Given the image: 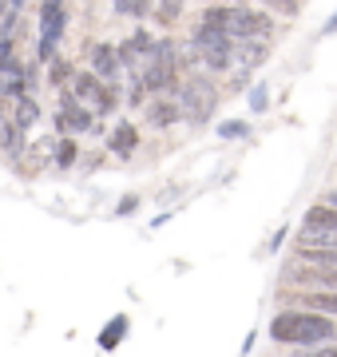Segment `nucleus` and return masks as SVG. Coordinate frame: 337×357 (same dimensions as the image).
Here are the masks:
<instances>
[{
  "mask_svg": "<svg viewBox=\"0 0 337 357\" xmlns=\"http://www.w3.org/2000/svg\"><path fill=\"white\" fill-rule=\"evenodd\" d=\"M298 306L306 310H318V314H329V318H337V290H298V298H294Z\"/></svg>",
  "mask_w": 337,
  "mask_h": 357,
  "instance_id": "aec40b11",
  "label": "nucleus"
},
{
  "mask_svg": "<svg viewBox=\"0 0 337 357\" xmlns=\"http://www.w3.org/2000/svg\"><path fill=\"white\" fill-rule=\"evenodd\" d=\"M13 56H16L13 36H8V32H0V64H4V60H13Z\"/></svg>",
  "mask_w": 337,
  "mask_h": 357,
  "instance_id": "c756f323",
  "label": "nucleus"
},
{
  "mask_svg": "<svg viewBox=\"0 0 337 357\" xmlns=\"http://www.w3.org/2000/svg\"><path fill=\"white\" fill-rule=\"evenodd\" d=\"M254 345H258V330H250L246 337H242V354H250V349H254Z\"/></svg>",
  "mask_w": 337,
  "mask_h": 357,
  "instance_id": "2f4dec72",
  "label": "nucleus"
},
{
  "mask_svg": "<svg viewBox=\"0 0 337 357\" xmlns=\"http://www.w3.org/2000/svg\"><path fill=\"white\" fill-rule=\"evenodd\" d=\"M107 151L116 155V159H131V155L139 151V128L131 119H119L116 131L107 135Z\"/></svg>",
  "mask_w": 337,
  "mask_h": 357,
  "instance_id": "2eb2a0df",
  "label": "nucleus"
},
{
  "mask_svg": "<svg viewBox=\"0 0 337 357\" xmlns=\"http://www.w3.org/2000/svg\"><path fill=\"white\" fill-rule=\"evenodd\" d=\"M139 211V195H123L116 203V218H127V215H135Z\"/></svg>",
  "mask_w": 337,
  "mask_h": 357,
  "instance_id": "cd10ccee",
  "label": "nucleus"
},
{
  "mask_svg": "<svg viewBox=\"0 0 337 357\" xmlns=\"http://www.w3.org/2000/svg\"><path fill=\"white\" fill-rule=\"evenodd\" d=\"M52 151H56V139H24V147L13 155V167L24 178H36L44 167H52Z\"/></svg>",
  "mask_w": 337,
  "mask_h": 357,
  "instance_id": "9d476101",
  "label": "nucleus"
},
{
  "mask_svg": "<svg viewBox=\"0 0 337 357\" xmlns=\"http://www.w3.org/2000/svg\"><path fill=\"white\" fill-rule=\"evenodd\" d=\"M322 36H337V4H334V13H329V20L322 24Z\"/></svg>",
  "mask_w": 337,
  "mask_h": 357,
  "instance_id": "7c9ffc66",
  "label": "nucleus"
},
{
  "mask_svg": "<svg viewBox=\"0 0 337 357\" xmlns=\"http://www.w3.org/2000/svg\"><path fill=\"white\" fill-rule=\"evenodd\" d=\"M219 139H226V143L250 139V123H246V119H222V123H219Z\"/></svg>",
  "mask_w": 337,
  "mask_h": 357,
  "instance_id": "a878e982",
  "label": "nucleus"
},
{
  "mask_svg": "<svg viewBox=\"0 0 337 357\" xmlns=\"http://www.w3.org/2000/svg\"><path fill=\"white\" fill-rule=\"evenodd\" d=\"M175 100H179V112L191 128H207L214 112H219V88L203 76H191V79H179L175 88Z\"/></svg>",
  "mask_w": 337,
  "mask_h": 357,
  "instance_id": "20e7f679",
  "label": "nucleus"
},
{
  "mask_svg": "<svg viewBox=\"0 0 337 357\" xmlns=\"http://www.w3.org/2000/svg\"><path fill=\"white\" fill-rule=\"evenodd\" d=\"M246 103H250V112H254V115H266V112H270V84H266V79L250 84V88H246Z\"/></svg>",
  "mask_w": 337,
  "mask_h": 357,
  "instance_id": "b1692460",
  "label": "nucleus"
},
{
  "mask_svg": "<svg viewBox=\"0 0 337 357\" xmlns=\"http://www.w3.org/2000/svg\"><path fill=\"white\" fill-rule=\"evenodd\" d=\"M24 139H28V131L16 128L13 115H8V107L0 103V155H8V159H13V155L24 147Z\"/></svg>",
  "mask_w": 337,
  "mask_h": 357,
  "instance_id": "a211bd4d",
  "label": "nucleus"
},
{
  "mask_svg": "<svg viewBox=\"0 0 337 357\" xmlns=\"http://www.w3.org/2000/svg\"><path fill=\"white\" fill-rule=\"evenodd\" d=\"M20 4H24V0H8V8H20Z\"/></svg>",
  "mask_w": 337,
  "mask_h": 357,
  "instance_id": "f704fd0d",
  "label": "nucleus"
},
{
  "mask_svg": "<svg viewBox=\"0 0 337 357\" xmlns=\"http://www.w3.org/2000/svg\"><path fill=\"white\" fill-rule=\"evenodd\" d=\"M76 159H79L76 135H56V151H52V167H56V171H72Z\"/></svg>",
  "mask_w": 337,
  "mask_h": 357,
  "instance_id": "412c9836",
  "label": "nucleus"
},
{
  "mask_svg": "<svg viewBox=\"0 0 337 357\" xmlns=\"http://www.w3.org/2000/svg\"><path fill=\"white\" fill-rule=\"evenodd\" d=\"M127 333H131V314H111V318L104 321V330L95 333V345H100L104 354H116Z\"/></svg>",
  "mask_w": 337,
  "mask_h": 357,
  "instance_id": "dca6fc26",
  "label": "nucleus"
},
{
  "mask_svg": "<svg viewBox=\"0 0 337 357\" xmlns=\"http://www.w3.org/2000/svg\"><path fill=\"white\" fill-rule=\"evenodd\" d=\"M285 8H290V13H294V8H298V0H282Z\"/></svg>",
  "mask_w": 337,
  "mask_h": 357,
  "instance_id": "72a5a7b5",
  "label": "nucleus"
},
{
  "mask_svg": "<svg viewBox=\"0 0 337 357\" xmlns=\"http://www.w3.org/2000/svg\"><path fill=\"white\" fill-rule=\"evenodd\" d=\"M52 123H56V135H84V131L95 128V115H91L68 88H60V107H56Z\"/></svg>",
  "mask_w": 337,
  "mask_h": 357,
  "instance_id": "6e6552de",
  "label": "nucleus"
},
{
  "mask_svg": "<svg viewBox=\"0 0 337 357\" xmlns=\"http://www.w3.org/2000/svg\"><path fill=\"white\" fill-rule=\"evenodd\" d=\"M301 227L325 230V234H337V206H334V203H313L310 211L301 215Z\"/></svg>",
  "mask_w": 337,
  "mask_h": 357,
  "instance_id": "6ab92c4d",
  "label": "nucleus"
},
{
  "mask_svg": "<svg viewBox=\"0 0 337 357\" xmlns=\"http://www.w3.org/2000/svg\"><path fill=\"white\" fill-rule=\"evenodd\" d=\"M68 91H72L95 119H104V115H111L119 107V84L116 79H100L95 72H76V76L68 79Z\"/></svg>",
  "mask_w": 337,
  "mask_h": 357,
  "instance_id": "423d86ee",
  "label": "nucleus"
},
{
  "mask_svg": "<svg viewBox=\"0 0 337 357\" xmlns=\"http://www.w3.org/2000/svg\"><path fill=\"white\" fill-rule=\"evenodd\" d=\"M270 60V40L262 36H246V40H234V72H254L258 64Z\"/></svg>",
  "mask_w": 337,
  "mask_h": 357,
  "instance_id": "9b49d317",
  "label": "nucleus"
},
{
  "mask_svg": "<svg viewBox=\"0 0 337 357\" xmlns=\"http://www.w3.org/2000/svg\"><path fill=\"white\" fill-rule=\"evenodd\" d=\"M143 76V88L147 96H163V91H175L179 88V56H175V40L163 36L151 44V56H147V64L139 68Z\"/></svg>",
  "mask_w": 337,
  "mask_h": 357,
  "instance_id": "39448f33",
  "label": "nucleus"
},
{
  "mask_svg": "<svg viewBox=\"0 0 337 357\" xmlns=\"http://www.w3.org/2000/svg\"><path fill=\"white\" fill-rule=\"evenodd\" d=\"M182 119V112H179V100H175V91H163V96H155V100L147 103V123L155 131H167V128H175Z\"/></svg>",
  "mask_w": 337,
  "mask_h": 357,
  "instance_id": "ddd939ff",
  "label": "nucleus"
},
{
  "mask_svg": "<svg viewBox=\"0 0 337 357\" xmlns=\"http://www.w3.org/2000/svg\"><path fill=\"white\" fill-rule=\"evenodd\" d=\"M36 24H40L36 64H48L56 52H60V40H64V32H68V8H64V0H40Z\"/></svg>",
  "mask_w": 337,
  "mask_h": 357,
  "instance_id": "0eeeda50",
  "label": "nucleus"
},
{
  "mask_svg": "<svg viewBox=\"0 0 337 357\" xmlns=\"http://www.w3.org/2000/svg\"><path fill=\"white\" fill-rule=\"evenodd\" d=\"M325 203H334V206H337V191H329V195H325Z\"/></svg>",
  "mask_w": 337,
  "mask_h": 357,
  "instance_id": "473e14b6",
  "label": "nucleus"
},
{
  "mask_svg": "<svg viewBox=\"0 0 337 357\" xmlns=\"http://www.w3.org/2000/svg\"><path fill=\"white\" fill-rule=\"evenodd\" d=\"M88 64H91V72H95L100 79H116V84H119L123 64H119L116 44H91V48H88Z\"/></svg>",
  "mask_w": 337,
  "mask_h": 357,
  "instance_id": "4468645a",
  "label": "nucleus"
},
{
  "mask_svg": "<svg viewBox=\"0 0 337 357\" xmlns=\"http://www.w3.org/2000/svg\"><path fill=\"white\" fill-rule=\"evenodd\" d=\"M270 337L278 345H298V349H318L325 342H337V318L318 314V310H282L270 321Z\"/></svg>",
  "mask_w": 337,
  "mask_h": 357,
  "instance_id": "f257e3e1",
  "label": "nucleus"
},
{
  "mask_svg": "<svg viewBox=\"0 0 337 357\" xmlns=\"http://www.w3.org/2000/svg\"><path fill=\"white\" fill-rule=\"evenodd\" d=\"M72 76H76V64H72L68 56L56 52L52 60H48V84H52V88H68V79H72Z\"/></svg>",
  "mask_w": 337,
  "mask_h": 357,
  "instance_id": "4be33fe9",
  "label": "nucleus"
},
{
  "mask_svg": "<svg viewBox=\"0 0 337 357\" xmlns=\"http://www.w3.org/2000/svg\"><path fill=\"white\" fill-rule=\"evenodd\" d=\"M285 238H290V227H278L274 230V238L266 243V255H278V250L285 246Z\"/></svg>",
  "mask_w": 337,
  "mask_h": 357,
  "instance_id": "c85d7f7f",
  "label": "nucleus"
},
{
  "mask_svg": "<svg viewBox=\"0 0 337 357\" xmlns=\"http://www.w3.org/2000/svg\"><path fill=\"white\" fill-rule=\"evenodd\" d=\"M4 8H8V0H0V16H4Z\"/></svg>",
  "mask_w": 337,
  "mask_h": 357,
  "instance_id": "c9c22d12",
  "label": "nucleus"
},
{
  "mask_svg": "<svg viewBox=\"0 0 337 357\" xmlns=\"http://www.w3.org/2000/svg\"><path fill=\"white\" fill-rule=\"evenodd\" d=\"M191 64H203L207 72H230L234 64V36L226 28L198 20L191 28Z\"/></svg>",
  "mask_w": 337,
  "mask_h": 357,
  "instance_id": "f03ea898",
  "label": "nucleus"
},
{
  "mask_svg": "<svg viewBox=\"0 0 337 357\" xmlns=\"http://www.w3.org/2000/svg\"><path fill=\"white\" fill-rule=\"evenodd\" d=\"M151 44H155V36H151V32H143V28H135L123 44H116L119 64L131 68V72H139V68L147 64V56H151Z\"/></svg>",
  "mask_w": 337,
  "mask_h": 357,
  "instance_id": "f8f14e48",
  "label": "nucleus"
},
{
  "mask_svg": "<svg viewBox=\"0 0 337 357\" xmlns=\"http://www.w3.org/2000/svg\"><path fill=\"white\" fill-rule=\"evenodd\" d=\"M123 100H127V107H143V100H147V88H143V76H139V72H131L127 88H123Z\"/></svg>",
  "mask_w": 337,
  "mask_h": 357,
  "instance_id": "bb28decb",
  "label": "nucleus"
},
{
  "mask_svg": "<svg viewBox=\"0 0 337 357\" xmlns=\"http://www.w3.org/2000/svg\"><path fill=\"white\" fill-rule=\"evenodd\" d=\"M8 103H13V112H8V115H13V123L20 131H32L40 123V115H44V112H40V100L32 96V91H20V96H13Z\"/></svg>",
  "mask_w": 337,
  "mask_h": 357,
  "instance_id": "f3484780",
  "label": "nucleus"
},
{
  "mask_svg": "<svg viewBox=\"0 0 337 357\" xmlns=\"http://www.w3.org/2000/svg\"><path fill=\"white\" fill-rule=\"evenodd\" d=\"M282 282L290 286V290H337V270L322 266V262H306V258H298V266L285 270Z\"/></svg>",
  "mask_w": 337,
  "mask_h": 357,
  "instance_id": "1a4fd4ad",
  "label": "nucleus"
},
{
  "mask_svg": "<svg viewBox=\"0 0 337 357\" xmlns=\"http://www.w3.org/2000/svg\"><path fill=\"white\" fill-rule=\"evenodd\" d=\"M182 8H187V0H155V4H151V16L167 28V24H175V20L182 16Z\"/></svg>",
  "mask_w": 337,
  "mask_h": 357,
  "instance_id": "5701e85b",
  "label": "nucleus"
},
{
  "mask_svg": "<svg viewBox=\"0 0 337 357\" xmlns=\"http://www.w3.org/2000/svg\"><path fill=\"white\" fill-rule=\"evenodd\" d=\"M298 258L306 262H322V266H334L337 270V246H294Z\"/></svg>",
  "mask_w": 337,
  "mask_h": 357,
  "instance_id": "393cba45",
  "label": "nucleus"
},
{
  "mask_svg": "<svg viewBox=\"0 0 337 357\" xmlns=\"http://www.w3.org/2000/svg\"><path fill=\"white\" fill-rule=\"evenodd\" d=\"M203 20L226 28L234 40H246V36L270 40L274 36V20L270 16L258 13V8H246V4H210L207 13H203Z\"/></svg>",
  "mask_w": 337,
  "mask_h": 357,
  "instance_id": "7ed1b4c3",
  "label": "nucleus"
}]
</instances>
